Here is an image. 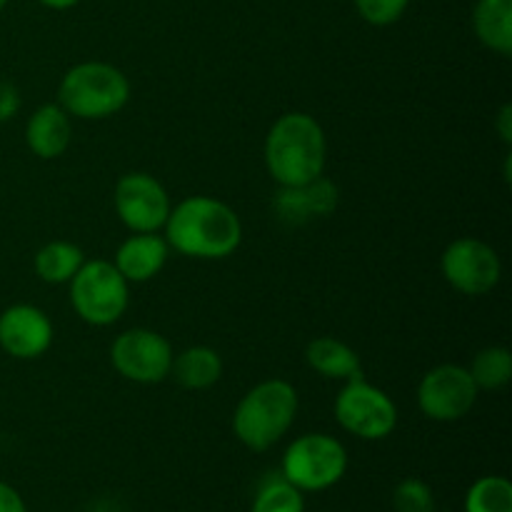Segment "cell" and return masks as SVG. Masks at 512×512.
Returning <instances> with one entry per match:
<instances>
[{"mask_svg": "<svg viewBox=\"0 0 512 512\" xmlns=\"http://www.w3.org/2000/svg\"><path fill=\"white\" fill-rule=\"evenodd\" d=\"M465 512H512V485L503 475H485L470 485Z\"/></svg>", "mask_w": 512, "mask_h": 512, "instance_id": "21", "label": "cell"}, {"mask_svg": "<svg viewBox=\"0 0 512 512\" xmlns=\"http://www.w3.org/2000/svg\"><path fill=\"white\" fill-rule=\"evenodd\" d=\"M60 108L80 120H103L120 113L130 100V80L110 63H80L63 75L58 88Z\"/></svg>", "mask_w": 512, "mask_h": 512, "instance_id": "4", "label": "cell"}, {"mask_svg": "<svg viewBox=\"0 0 512 512\" xmlns=\"http://www.w3.org/2000/svg\"><path fill=\"white\" fill-rule=\"evenodd\" d=\"M445 280L463 295H488L503 275V263L493 245L478 238H458L440 260Z\"/></svg>", "mask_w": 512, "mask_h": 512, "instance_id": "11", "label": "cell"}, {"mask_svg": "<svg viewBox=\"0 0 512 512\" xmlns=\"http://www.w3.org/2000/svg\"><path fill=\"white\" fill-rule=\"evenodd\" d=\"M353 3L365 23L385 28V25H393L403 18L410 0H353Z\"/></svg>", "mask_w": 512, "mask_h": 512, "instance_id": "24", "label": "cell"}, {"mask_svg": "<svg viewBox=\"0 0 512 512\" xmlns=\"http://www.w3.org/2000/svg\"><path fill=\"white\" fill-rule=\"evenodd\" d=\"M40 5H45V8L50 10H68L73 8V5H78L80 0H38Z\"/></svg>", "mask_w": 512, "mask_h": 512, "instance_id": "28", "label": "cell"}, {"mask_svg": "<svg viewBox=\"0 0 512 512\" xmlns=\"http://www.w3.org/2000/svg\"><path fill=\"white\" fill-rule=\"evenodd\" d=\"M265 168L280 188H300L325 173L328 140L308 113L280 115L265 138Z\"/></svg>", "mask_w": 512, "mask_h": 512, "instance_id": "2", "label": "cell"}, {"mask_svg": "<svg viewBox=\"0 0 512 512\" xmlns=\"http://www.w3.org/2000/svg\"><path fill=\"white\" fill-rule=\"evenodd\" d=\"M470 378L475 380L478 390H500L510 383L512 378V355L508 348L490 345L483 348L473 358L470 365Z\"/></svg>", "mask_w": 512, "mask_h": 512, "instance_id": "20", "label": "cell"}, {"mask_svg": "<svg viewBox=\"0 0 512 512\" xmlns=\"http://www.w3.org/2000/svg\"><path fill=\"white\" fill-rule=\"evenodd\" d=\"M298 415V390L288 380H263L243 395L233 415V430L253 453H265L288 435Z\"/></svg>", "mask_w": 512, "mask_h": 512, "instance_id": "3", "label": "cell"}, {"mask_svg": "<svg viewBox=\"0 0 512 512\" xmlns=\"http://www.w3.org/2000/svg\"><path fill=\"white\" fill-rule=\"evenodd\" d=\"M478 385L463 365H438L428 370L418 385V405L425 418L453 423L465 418L478 403Z\"/></svg>", "mask_w": 512, "mask_h": 512, "instance_id": "9", "label": "cell"}, {"mask_svg": "<svg viewBox=\"0 0 512 512\" xmlns=\"http://www.w3.org/2000/svg\"><path fill=\"white\" fill-rule=\"evenodd\" d=\"M113 205L130 233H158L170 215V195L148 173H128L115 183Z\"/></svg>", "mask_w": 512, "mask_h": 512, "instance_id": "10", "label": "cell"}, {"mask_svg": "<svg viewBox=\"0 0 512 512\" xmlns=\"http://www.w3.org/2000/svg\"><path fill=\"white\" fill-rule=\"evenodd\" d=\"M73 310L95 328H105L123 318L130 303V283L110 260H85L70 280Z\"/></svg>", "mask_w": 512, "mask_h": 512, "instance_id": "6", "label": "cell"}, {"mask_svg": "<svg viewBox=\"0 0 512 512\" xmlns=\"http://www.w3.org/2000/svg\"><path fill=\"white\" fill-rule=\"evenodd\" d=\"M170 245L158 233H135L115 253L113 265L128 283H148L165 268Z\"/></svg>", "mask_w": 512, "mask_h": 512, "instance_id": "13", "label": "cell"}, {"mask_svg": "<svg viewBox=\"0 0 512 512\" xmlns=\"http://www.w3.org/2000/svg\"><path fill=\"white\" fill-rule=\"evenodd\" d=\"M20 110V93L15 85L0 83V123L13 118Z\"/></svg>", "mask_w": 512, "mask_h": 512, "instance_id": "25", "label": "cell"}, {"mask_svg": "<svg viewBox=\"0 0 512 512\" xmlns=\"http://www.w3.org/2000/svg\"><path fill=\"white\" fill-rule=\"evenodd\" d=\"M335 418L340 428L360 440H385L398 425V405L385 390L363 378L343 385L335 398Z\"/></svg>", "mask_w": 512, "mask_h": 512, "instance_id": "7", "label": "cell"}, {"mask_svg": "<svg viewBox=\"0 0 512 512\" xmlns=\"http://www.w3.org/2000/svg\"><path fill=\"white\" fill-rule=\"evenodd\" d=\"M0 512H28L23 495L3 480H0Z\"/></svg>", "mask_w": 512, "mask_h": 512, "instance_id": "26", "label": "cell"}, {"mask_svg": "<svg viewBox=\"0 0 512 512\" xmlns=\"http://www.w3.org/2000/svg\"><path fill=\"white\" fill-rule=\"evenodd\" d=\"M495 128H498L503 143L510 145L512 143V105H503V108H500L498 120H495Z\"/></svg>", "mask_w": 512, "mask_h": 512, "instance_id": "27", "label": "cell"}, {"mask_svg": "<svg viewBox=\"0 0 512 512\" xmlns=\"http://www.w3.org/2000/svg\"><path fill=\"white\" fill-rule=\"evenodd\" d=\"M250 512H305V500L283 475H273L255 490Z\"/></svg>", "mask_w": 512, "mask_h": 512, "instance_id": "22", "label": "cell"}, {"mask_svg": "<svg viewBox=\"0 0 512 512\" xmlns=\"http://www.w3.org/2000/svg\"><path fill=\"white\" fill-rule=\"evenodd\" d=\"M348 470V450L328 433H308L288 445L280 475L300 493H323L343 480Z\"/></svg>", "mask_w": 512, "mask_h": 512, "instance_id": "5", "label": "cell"}, {"mask_svg": "<svg viewBox=\"0 0 512 512\" xmlns=\"http://www.w3.org/2000/svg\"><path fill=\"white\" fill-rule=\"evenodd\" d=\"M338 205V188L323 175L313 183L300 185V188H280L275 198V213L285 223L300 225L310 218H328Z\"/></svg>", "mask_w": 512, "mask_h": 512, "instance_id": "14", "label": "cell"}, {"mask_svg": "<svg viewBox=\"0 0 512 512\" xmlns=\"http://www.w3.org/2000/svg\"><path fill=\"white\" fill-rule=\"evenodd\" d=\"M53 345V323L35 305H10L0 313V348L18 360H35Z\"/></svg>", "mask_w": 512, "mask_h": 512, "instance_id": "12", "label": "cell"}, {"mask_svg": "<svg viewBox=\"0 0 512 512\" xmlns=\"http://www.w3.org/2000/svg\"><path fill=\"white\" fill-rule=\"evenodd\" d=\"M170 375L183 385L185 390H208L223 378V360L213 348L193 345L173 358Z\"/></svg>", "mask_w": 512, "mask_h": 512, "instance_id": "18", "label": "cell"}, {"mask_svg": "<svg viewBox=\"0 0 512 512\" xmlns=\"http://www.w3.org/2000/svg\"><path fill=\"white\" fill-rule=\"evenodd\" d=\"M5 5H8V0H0V10H3Z\"/></svg>", "mask_w": 512, "mask_h": 512, "instance_id": "29", "label": "cell"}, {"mask_svg": "<svg viewBox=\"0 0 512 512\" xmlns=\"http://www.w3.org/2000/svg\"><path fill=\"white\" fill-rule=\"evenodd\" d=\"M305 360H308L310 368L318 375L330 380H353L363 378V363H360V355L350 348L348 343L338 338H315L313 343L305 348Z\"/></svg>", "mask_w": 512, "mask_h": 512, "instance_id": "16", "label": "cell"}, {"mask_svg": "<svg viewBox=\"0 0 512 512\" xmlns=\"http://www.w3.org/2000/svg\"><path fill=\"white\" fill-rule=\"evenodd\" d=\"M73 140V123L60 105H40L25 125V143L38 158H60Z\"/></svg>", "mask_w": 512, "mask_h": 512, "instance_id": "15", "label": "cell"}, {"mask_svg": "<svg viewBox=\"0 0 512 512\" xmlns=\"http://www.w3.org/2000/svg\"><path fill=\"white\" fill-rule=\"evenodd\" d=\"M165 240L180 255L198 260H223L238 250L243 223L228 203L210 195H193L170 208Z\"/></svg>", "mask_w": 512, "mask_h": 512, "instance_id": "1", "label": "cell"}, {"mask_svg": "<svg viewBox=\"0 0 512 512\" xmlns=\"http://www.w3.org/2000/svg\"><path fill=\"white\" fill-rule=\"evenodd\" d=\"M173 348L160 333L133 328L120 333L110 348V363L130 383H163L173 368Z\"/></svg>", "mask_w": 512, "mask_h": 512, "instance_id": "8", "label": "cell"}, {"mask_svg": "<svg viewBox=\"0 0 512 512\" xmlns=\"http://www.w3.org/2000/svg\"><path fill=\"white\" fill-rule=\"evenodd\" d=\"M473 28L485 48L508 58L512 53V0H478Z\"/></svg>", "mask_w": 512, "mask_h": 512, "instance_id": "17", "label": "cell"}, {"mask_svg": "<svg viewBox=\"0 0 512 512\" xmlns=\"http://www.w3.org/2000/svg\"><path fill=\"white\" fill-rule=\"evenodd\" d=\"M395 512H435V498L428 483L420 478H405L393 490Z\"/></svg>", "mask_w": 512, "mask_h": 512, "instance_id": "23", "label": "cell"}, {"mask_svg": "<svg viewBox=\"0 0 512 512\" xmlns=\"http://www.w3.org/2000/svg\"><path fill=\"white\" fill-rule=\"evenodd\" d=\"M83 263L85 255L78 245L68 243V240H53L38 250L33 265L40 280L50 285H63L73 280V275L83 268Z\"/></svg>", "mask_w": 512, "mask_h": 512, "instance_id": "19", "label": "cell"}]
</instances>
